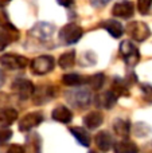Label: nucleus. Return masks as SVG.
Returning a JSON list of instances; mask_svg holds the SVG:
<instances>
[{"instance_id": "nucleus-14", "label": "nucleus", "mask_w": 152, "mask_h": 153, "mask_svg": "<svg viewBox=\"0 0 152 153\" xmlns=\"http://www.w3.org/2000/svg\"><path fill=\"white\" fill-rule=\"evenodd\" d=\"M100 27L107 30V32H109L116 39H118V38H121L124 35L123 26H121V23L118 20H116V19H107V20L100 23Z\"/></svg>"}, {"instance_id": "nucleus-15", "label": "nucleus", "mask_w": 152, "mask_h": 153, "mask_svg": "<svg viewBox=\"0 0 152 153\" xmlns=\"http://www.w3.org/2000/svg\"><path fill=\"white\" fill-rule=\"evenodd\" d=\"M117 102V98L112 94V93L108 90V91H104V93H100V94L96 95L94 98V103H96L97 108H101V109H112L113 106L116 105Z\"/></svg>"}, {"instance_id": "nucleus-13", "label": "nucleus", "mask_w": 152, "mask_h": 153, "mask_svg": "<svg viewBox=\"0 0 152 153\" xmlns=\"http://www.w3.org/2000/svg\"><path fill=\"white\" fill-rule=\"evenodd\" d=\"M19 36H20V34H19L16 27H12V28H0V51H3L12 42H16L19 39Z\"/></svg>"}, {"instance_id": "nucleus-2", "label": "nucleus", "mask_w": 152, "mask_h": 153, "mask_svg": "<svg viewBox=\"0 0 152 153\" xmlns=\"http://www.w3.org/2000/svg\"><path fill=\"white\" fill-rule=\"evenodd\" d=\"M67 103L73 106V108L77 109H85L90 105L92 102V95L88 90L85 89H75V90H70L66 91L65 94Z\"/></svg>"}, {"instance_id": "nucleus-35", "label": "nucleus", "mask_w": 152, "mask_h": 153, "mask_svg": "<svg viewBox=\"0 0 152 153\" xmlns=\"http://www.w3.org/2000/svg\"><path fill=\"white\" fill-rule=\"evenodd\" d=\"M57 3H58L59 5H63V7H66V8H70L74 5L75 0H57Z\"/></svg>"}, {"instance_id": "nucleus-36", "label": "nucleus", "mask_w": 152, "mask_h": 153, "mask_svg": "<svg viewBox=\"0 0 152 153\" xmlns=\"http://www.w3.org/2000/svg\"><path fill=\"white\" fill-rule=\"evenodd\" d=\"M142 152H143V153H152V141L147 143L144 146H143V148H142Z\"/></svg>"}, {"instance_id": "nucleus-20", "label": "nucleus", "mask_w": 152, "mask_h": 153, "mask_svg": "<svg viewBox=\"0 0 152 153\" xmlns=\"http://www.w3.org/2000/svg\"><path fill=\"white\" fill-rule=\"evenodd\" d=\"M82 121H83V125L88 129L93 130V129H97L104 122V116H102L101 111H90V113H88L83 117Z\"/></svg>"}, {"instance_id": "nucleus-33", "label": "nucleus", "mask_w": 152, "mask_h": 153, "mask_svg": "<svg viewBox=\"0 0 152 153\" xmlns=\"http://www.w3.org/2000/svg\"><path fill=\"white\" fill-rule=\"evenodd\" d=\"M124 82H125L127 86L129 87V86H132L133 83H136V82H137V76L135 75L133 73H131V74H128L125 78H124Z\"/></svg>"}, {"instance_id": "nucleus-21", "label": "nucleus", "mask_w": 152, "mask_h": 153, "mask_svg": "<svg viewBox=\"0 0 152 153\" xmlns=\"http://www.w3.org/2000/svg\"><path fill=\"white\" fill-rule=\"evenodd\" d=\"M69 130H70V133H72V134L74 136L75 140H77L82 146H86V148H88V146L90 145L92 138H90V134H89V132L85 129V128H81V126H72Z\"/></svg>"}, {"instance_id": "nucleus-37", "label": "nucleus", "mask_w": 152, "mask_h": 153, "mask_svg": "<svg viewBox=\"0 0 152 153\" xmlns=\"http://www.w3.org/2000/svg\"><path fill=\"white\" fill-rule=\"evenodd\" d=\"M4 82H5V75L3 74V71L0 70V87H1L3 85H4Z\"/></svg>"}, {"instance_id": "nucleus-7", "label": "nucleus", "mask_w": 152, "mask_h": 153, "mask_svg": "<svg viewBox=\"0 0 152 153\" xmlns=\"http://www.w3.org/2000/svg\"><path fill=\"white\" fill-rule=\"evenodd\" d=\"M30 61L18 54H4L0 56V65L7 70H23L28 66Z\"/></svg>"}, {"instance_id": "nucleus-8", "label": "nucleus", "mask_w": 152, "mask_h": 153, "mask_svg": "<svg viewBox=\"0 0 152 153\" xmlns=\"http://www.w3.org/2000/svg\"><path fill=\"white\" fill-rule=\"evenodd\" d=\"M57 87L53 85H42L39 87H35L34 95H32V101L37 105H43V103L48 102L50 100L57 97Z\"/></svg>"}, {"instance_id": "nucleus-31", "label": "nucleus", "mask_w": 152, "mask_h": 153, "mask_svg": "<svg viewBox=\"0 0 152 153\" xmlns=\"http://www.w3.org/2000/svg\"><path fill=\"white\" fill-rule=\"evenodd\" d=\"M12 130L10 128H4V126H0V145H4L7 144L8 141L12 138Z\"/></svg>"}, {"instance_id": "nucleus-9", "label": "nucleus", "mask_w": 152, "mask_h": 153, "mask_svg": "<svg viewBox=\"0 0 152 153\" xmlns=\"http://www.w3.org/2000/svg\"><path fill=\"white\" fill-rule=\"evenodd\" d=\"M45 120L42 111H31L27 113L26 116H23V118L19 121V130L20 132H30L34 128L39 126Z\"/></svg>"}, {"instance_id": "nucleus-28", "label": "nucleus", "mask_w": 152, "mask_h": 153, "mask_svg": "<svg viewBox=\"0 0 152 153\" xmlns=\"http://www.w3.org/2000/svg\"><path fill=\"white\" fill-rule=\"evenodd\" d=\"M137 10L142 15H150L152 10V0H137Z\"/></svg>"}, {"instance_id": "nucleus-12", "label": "nucleus", "mask_w": 152, "mask_h": 153, "mask_svg": "<svg viewBox=\"0 0 152 153\" xmlns=\"http://www.w3.org/2000/svg\"><path fill=\"white\" fill-rule=\"evenodd\" d=\"M94 143H96L98 151L101 152H108L115 145V140H113L112 134L108 130H101V132L97 133L94 136Z\"/></svg>"}, {"instance_id": "nucleus-1", "label": "nucleus", "mask_w": 152, "mask_h": 153, "mask_svg": "<svg viewBox=\"0 0 152 153\" xmlns=\"http://www.w3.org/2000/svg\"><path fill=\"white\" fill-rule=\"evenodd\" d=\"M83 35V30L77 23H67L59 30V40L66 46H72L80 42Z\"/></svg>"}, {"instance_id": "nucleus-22", "label": "nucleus", "mask_w": 152, "mask_h": 153, "mask_svg": "<svg viewBox=\"0 0 152 153\" xmlns=\"http://www.w3.org/2000/svg\"><path fill=\"white\" fill-rule=\"evenodd\" d=\"M113 151L115 153H139L140 148L131 140H121L113 145Z\"/></svg>"}, {"instance_id": "nucleus-39", "label": "nucleus", "mask_w": 152, "mask_h": 153, "mask_svg": "<svg viewBox=\"0 0 152 153\" xmlns=\"http://www.w3.org/2000/svg\"><path fill=\"white\" fill-rule=\"evenodd\" d=\"M89 153H101V152H98V151H89Z\"/></svg>"}, {"instance_id": "nucleus-10", "label": "nucleus", "mask_w": 152, "mask_h": 153, "mask_svg": "<svg viewBox=\"0 0 152 153\" xmlns=\"http://www.w3.org/2000/svg\"><path fill=\"white\" fill-rule=\"evenodd\" d=\"M135 13V7L133 3L129 0H120L117 1L112 8V15L115 18H120V19H129L132 18Z\"/></svg>"}, {"instance_id": "nucleus-6", "label": "nucleus", "mask_w": 152, "mask_h": 153, "mask_svg": "<svg viewBox=\"0 0 152 153\" xmlns=\"http://www.w3.org/2000/svg\"><path fill=\"white\" fill-rule=\"evenodd\" d=\"M127 34L132 40L136 42H145L151 36V30L144 22H131L127 26Z\"/></svg>"}, {"instance_id": "nucleus-38", "label": "nucleus", "mask_w": 152, "mask_h": 153, "mask_svg": "<svg viewBox=\"0 0 152 153\" xmlns=\"http://www.w3.org/2000/svg\"><path fill=\"white\" fill-rule=\"evenodd\" d=\"M11 0H0V7H3V5H5V4H8Z\"/></svg>"}, {"instance_id": "nucleus-11", "label": "nucleus", "mask_w": 152, "mask_h": 153, "mask_svg": "<svg viewBox=\"0 0 152 153\" xmlns=\"http://www.w3.org/2000/svg\"><path fill=\"white\" fill-rule=\"evenodd\" d=\"M55 32V26L50 23H46V22H40L37 23L30 31V35H32L34 38L39 40H47L53 36V34Z\"/></svg>"}, {"instance_id": "nucleus-32", "label": "nucleus", "mask_w": 152, "mask_h": 153, "mask_svg": "<svg viewBox=\"0 0 152 153\" xmlns=\"http://www.w3.org/2000/svg\"><path fill=\"white\" fill-rule=\"evenodd\" d=\"M5 153H26L23 145H19V144H12V145L8 146L7 152Z\"/></svg>"}, {"instance_id": "nucleus-5", "label": "nucleus", "mask_w": 152, "mask_h": 153, "mask_svg": "<svg viewBox=\"0 0 152 153\" xmlns=\"http://www.w3.org/2000/svg\"><path fill=\"white\" fill-rule=\"evenodd\" d=\"M55 59L51 55H40L37 56L31 62V71L35 75H46L54 70Z\"/></svg>"}, {"instance_id": "nucleus-26", "label": "nucleus", "mask_w": 152, "mask_h": 153, "mask_svg": "<svg viewBox=\"0 0 152 153\" xmlns=\"http://www.w3.org/2000/svg\"><path fill=\"white\" fill-rule=\"evenodd\" d=\"M85 83H88L89 87H90L92 90L97 91V90H100L102 86H104L105 75L102 74V73H96V74L88 76V78H86V81H85Z\"/></svg>"}, {"instance_id": "nucleus-25", "label": "nucleus", "mask_w": 152, "mask_h": 153, "mask_svg": "<svg viewBox=\"0 0 152 153\" xmlns=\"http://www.w3.org/2000/svg\"><path fill=\"white\" fill-rule=\"evenodd\" d=\"M85 76L77 74V73H67L62 76V83L66 85V86H81V85L85 83Z\"/></svg>"}, {"instance_id": "nucleus-29", "label": "nucleus", "mask_w": 152, "mask_h": 153, "mask_svg": "<svg viewBox=\"0 0 152 153\" xmlns=\"http://www.w3.org/2000/svg\"><path fill=\"white\" fill-rule=\"evenodd\" d=\"M15 27L10 22V16H8L7 11L3 7H0V28H12Z\"/></svg>"}, {"instance_id": "nucleus-34", "label": "nucleus", "mask_w": 152, "mask_h": 153, "mask_svg": "<svg viewBox=\"0 0 152 153\" xmlns=\"http://www.w3.org/2000/svg\"><path fill=\"white\" fill-rule=\"evenodd\" d=\"M109 1L110 0H90V4L96 8H101V7H104V5H107Z\"/></svg>"}, {"instance_id": "nucleus-23", "label": "nucleus", "mask_w": 152, "mask_h": 153, "mask_svg": "<svg viewBox=\"0 0 152 153\" xmlns=\"http://www.w3.org/2000/svg\"><path fill=\"white\" fill-rule=\"evenodd\" d=\"M18 111L12 108H5L0 110V126L8 128L18 120Z\"/></svg>"}, {"instance_id": "nucleus-16", "label": "nucleus", "mask_w": 152, "mask_h": 153, "mask_svg": "<svg viewBox=\"0 0 152 153\" xmlns=\"http://www.w3.org/2000/svg\"><path fill=\"white\" fill-rule=\"evenodd\" d=\"M24 151L27 153H42V137L37 132L30 133L26 137Z\"/></svg>"}, {"instance_id": "nucleus-17", "label": "nucleus", "mask_w": 152, "mask_h": 153, "mask_svg": "<svg viewBox=\"0 0 152 153\" xmlns=\"http://www.w3.org/2000/svg\"><path fill=\"white\" fill-rule=\"evenodd\" d=\"M54 121L61 122V124H70L73 120V113L67 106L65 105H58L51 113Z\"/></svg>"}, {"instance_id": "nucleus-19", "label": "nucleus", "mask_w": 152, "mask_h": 153, "mask_svg": "<svg viewBox=\"0 0 152 153\" xmlns=\"http://www.w3.org/2000/svg\"><path fill=\"white\" fill-rule=\"evenodd\" d=\"M109 91L112 93L116 98H118V97H129L128 86H127V83L124 82V79L123 78H118V76L113 78Z\"/></svg>"}, {"instance_id": "nucleus-30", "label": "nucleus", "mask_w": 152, "mask_h": 153, "mask_svg": "<svg viewBox=\"0 0 152 153\" xmlns=\"http://www.w3.org/2000/svg\"><path fill=\"white\" fill-rule=\"evenodd\" d=\"M142 89V97L143 101H145L147 103H152V86L148 83H143L140 86Z\"/></svg>"}, {"instance_id": "nucleus-24", "label": "nucleus", "mask_w": 152, "mask_h": 153, "mask_svg": "<svg viewBox=\"0 0 152 153\" xmlns=\"http://www.w3.org/2000/svg\"><path fill=\"white\" fill-rule=\"evenodd\" d=\"M75 56H77V54H75L74 50H70V51L63 53L61 56H59V59H58L59 67H61V69H63V70L72 69V67L75 65Z\"/></svg>"}, {"instance_id": "nucleus-18", "label": "nucleus", "mask_w": 152, "mask_h": 153, "mask_svg": "<svg viewBox=\"0 0 152 153\" xmlns=\"http://www.w3.org/2000/svg\"><path fill=\"white\" fill-rule=\"evenodd\" d=\"M131 129H132V125L128 120H124V118H117L113 122V130L117 136H120L123 140H127L131 134Z\"/></svg>"}, {"instance_id": "nucleus-4", "label": "nucleus", "mask_w": 152, "mask_h": 153, "mask_svg": "<svg viewBox=\"0 0 152 153\" xmlns=\"http://www.w3.org/2000/svg\"><path fill=\"white\" fill-rule=\"evenodd\" d=\"M120 55L123 61L128 66L133 67L140 62V53L139 48L131 42V40H123L120 45Z\"/></svg>"}, {"instance_id": "nucleus-3", "label": "nucleus", "mask_w": 152, "mask_h": 153, "mask_svg": "<svg viewBox=\"0 0 152 153\" xmlns=\"http://www.w3.org/2000/svg\"><path fill=\"white\" fill-rule=\"evenodd\" d=\"M11 89L12 91L16 94V97L22 101H27L34 95L35 91V86L31 81L24 78H16L15 81L11 85Z\"/></svg>"}, {"instance_id": "nucleus-27", "label": "nucleus", "mask_w": 152, "mask_h": 153, "mask_svg": "<svg viewBox=\"0 0 152 153\" xmlns=\"http://www.w3.org/2000/svg\"><path fill=\"white\" fill-rule=\"evenodd\" d=\"M152 133V129L151 126L148 124H145V122H137V124H135L133 126V134L136 136V137H147V136H150Z\"/></svg>"}]
</instances>
